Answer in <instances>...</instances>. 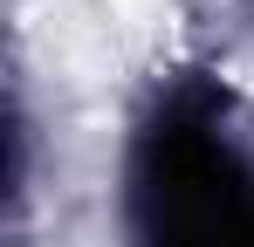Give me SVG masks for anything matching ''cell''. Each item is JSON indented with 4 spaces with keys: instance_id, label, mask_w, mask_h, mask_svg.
Listing matches in <instances>:
<instances>
[{
    "instance_id": "1",
    "label": "cell",
    "mask_w": 254,
    "mask_h": 247,
    "mask_svg": "<svg viewBox=\"0 0 254 247\" xmlns=\"http://www.w3.org/2000/svg\"><path fill=\"white\" fill-rule=\"evenodd\" d=\"M130 220L137 247H254V165L220 137L213 110L172 103L144 130Z\"/></svg>"
}]
</instances>
